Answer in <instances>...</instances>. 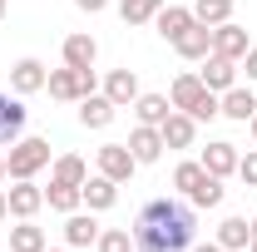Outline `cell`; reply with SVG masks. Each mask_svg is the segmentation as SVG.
Wrapping results in <instances>:
<instances>
[{
    "instance_id": "6da1fadb",
    "label": "cell",
    "mask_w": 257,
    "mask_h": 252,
    "mask_svg": "<svg viewBox=\"0 0 257 252\" xmlns=\"http://www.w3.org/2000/svg\"><path fill=\"white\" fill-rule=\"evenodd\" d=\"M198 242V208L183 198H149L134 218L139 252H188Z\"/></svg>"
},
{
    "instance_id": "7a4b0ae2",
    "label": "cell",
    "mask_w": 257,
    "mask_h": 252,
    "mask_svg": "<svg viewBox=\"0 0 257 252\" xmlns=\"http://www.w3.org/2000/svg\"><path fill=\"white\" fill-rule=\"evenodd\" d=\"M40 168H50V139H15L10 144V154H5V173H10V183L15 178H35Z\"/></svg>"
},
{
    "instance_id": "3957f363",
    "label": "cell",
    "mask_w": 257,
    "mask_h": 252,
    "mask_svg": "<svg viewBox=\"0 0 257 252\" xmlns=\"http://www.w3.org/2000/svg\"><path fill=\"white\" fill-rule=\"evenodd\" d=\"M45 89L50 99H60V104H79L84 94H94V69H50V79H45Z\"/></svg>"
},
{
    "instance_id": "277c9868",
    "label": "cell",
    "mask_w": 257,
    "mask_h": 252,
    "mask_svg": "<svg viewBox=\"0 0 257 252\" xmlns=\"http://www.w3.org/2000/svg\"><path fill=\"white\" fill-rule=\"evenodd\" d=\"M94 163H99V173L104 178H114V183H128L134 178V168H139V158L128 154V144H104L94 154Z\"/></svg>"
},
{
    "instance_id": "5b68a950",
    "label": "cell",
    "mask_w": 257,
    "mask_h": 252,
    "mask_svg": "<svg viewBox=\"0 0 257 252\" xmlns=\"http://www.w3.org/2000/svg\"><path fill=\"white\" fill-rule=\"evenodd\" d=\"M45 79H50V69L35 60V55H25V60H15L10 64V89L25 99V94H40L45 89Z\"/></svg>"
},
{
    "instance_id": "8992f818",
    "label": "cell",
    "mask_w": 257,
    "mask_h": 252,
    "mask_svg": "<svg viewBox=\"0 0 257 252\" xmlns=\"http://www.w3.org/2000/svg\"><path fill=\"white\" fill-rule=\"evenodd\" d=\"M247 50H252V40H247L242 25H232V20L213 25V55H223V60H242Z\"/></svg>"
},
{
    "instance_id": "52a82bcc",
    "label": "cell",
    "mask_w": 257,
    "mask_h": 252,
    "mask_svg": "<svg viewBox=\"0 0 257 252\" xmlns=\"http://www.w3.org/2000/svg\"><path fill=\"white\" fill-rule=\"evenodd\" d=\"M10 198V218H35L45 208V188H35V178H15V188H5Z\"/></svg>"
},
{
    "instance_id": "ba28073f",
    "label": "cell",
    "mask_w": 257,
    "mask_h": 252,
    "mask_svg": "<svg viewBox=\"0 0 257 252\" xmlns=\"http://www.w3.org/2000/svg\"><path fill=\"white\" fill-rule=\"evenodd\" d=\"M159 134H163V149H193V139H198V119L183 114V109H173V114L159 124Z\"/></svg>"
},
{
    "instance_id": "9c48e42d",
    "label": "cell",
    "mask_w": 257,
    "mask_h": 252,
    "mask_svg": "<svg viewBox=\"0 0 257 252\" xmlns=\"http://www.w3.org/2000/svg\"><path fill=\"white\" fill-rule=\"evenodd\" d=\"M218 109H223V119H232V124H252L257 94H252V89H242V84H232V89L218 94Z\"/></svg>"
},
{
    "instance_id": "30bf717a",
    "label": "cell",
    "mask_w": 257,
    "mask_h": 252,
    "mask_svg": "<svg viewBox=\"0 0 257 252\" xmlns=\"http://www.w3.org/2000/svg\"><path fill=\"white\" fill-rule=\"evenodd\" d=\"M198 79H203L213 94H223V89H232V84H237V60L208 55V60H203V69H198Z\"/></svg>"
},
{
    "instance_id": "8fae6325",
    "label": "cell",
    "mask_w": 257,
    "mask_h": 252,
    "mask_svg": "<svg viewBox=\"0 0 257 252\" xmlns=\"http://www.w3.org/2000/svg\"><path fill=\"white\" fill-rule=\"evenodd\" d=\"M237 158H242V154H237V144L218 139V144H208V149H203V158H198V163H203L213 178H227V173H237Z\"/></svg>"
},
{
    "instance_id": "7c38bea8",
    "label": "cell",
    "mask_w": 257,
    "mask_h": 252,
    "mask_svg": "<svg viewBox=\"0 0 257 252\" xmlns=\"http://www.w3.org/2000/svg\"><path fill=\"white\" fill-rule=\"evenodd\" d=\"M79 198L89 203V213H109V208L119 203V183H114V178H104V173H94V178H84Z\"/></svg>"
},
{
    "instance_id": "4fadbf2b",
    "label": "cell",
    "mask_w": 257,
    "mask_h": 252,
    "mask_svg": "<svg viewBox=\"0 0 257 252\" xmlns=\"http://www.w3.org/2000/svg\"><path fill=\"white\" fill-rule=\"evenodd\" d=\"M20 134H25V104L20 94H0V149L15 144Z\"/></svg>"
},
{
    "instance_id": "5bb4252c",
    "label": "cell",
    "mask_w": 257,
    "mask_h": 252,
    "mask_svg": "<svg viewBox=\"0 0 257 252\" xmlns=\"http://www.w3.org/2000/svg\"><path fill=\"white\" fill-rule=\"evenodd\" d=\"M94 60H99V40L94 35H64V64L69 69H94Z\"/></svg>"
},
{
    "instance_id": "9a60e30c",
    "label": "cell",
    "mask_w": 257,
    "mask_h": 252,
    "mask_svg": "<svg viewBox=\"0 0 257 252\" xmlns=\"http://www.w3.org/2000/svg\"><path fill=\"white\" fill-rule=\"evenodd\" d=\"M128 154L139 158V163H159L163 158V134L154 124H139L134 134H128Z\"/></svg>"
},
{
    "instance_id": "2e32d148",
    "label": "cell",
    "mask_w": 257,
    "mask_h": 252,
    "mask_svg": "<svg viewBox=\"0 0 257 252\" xmlns=\"http://www.w3.org/2000/svg\"><path fill=\"white\" fill-rule=\"evenodd\" d=\"M99 227L94 213H64V242L69 247H89V242H99Z\"/></svg>"
},
{
    "instance_id": "e0dca14e",
    "label": "cell",
    "mask_w": 257,
    "mask_h": 252,
    "mask_svg": "<svg viewBox=\"0 0 257 252\" xmlns=\"http://www.w3.org/2000/svg\"><path fill=\"white\" fill-rule=\"evenodd\" d=\"M173 50H178L183 60H208V55H213V30H208V25H188V30L173 40Z\"/></svg>"
},
{
    "instance_id": "ac0fdd59",
    "label": "cell",
    "mask_w": 257,
    "mask_h": 252,
    "mask_svg": "<svg viewBox=\"0 0 257 252\" xmlns=\"http://www.w3.org/2000/svg\"><path fill=\"white\" fill-rule=\"evenodd\" d=\"M104 94L114 99V109H128V104L139 99V74H134V69H109V79H104Z\"/></svg>"
},
{
    "instance_id": "d6986e66",
    "label": "cell",
    "mask_w": 257,
    "mask_h": 252,
    "mask_svg": "<svg viewBox=\"0 0 257 252\" xmlns=\"http://www.w3.org/2000/svg\"><path fill=\"white\" fill-rule=\"evenodd\" d=\"M79 124L84 129H109L114 124V99L109 94H84L79 99Z\"/></svg>"
},
{
    "instance_id": "ffe728a7",
    "label": "cell",
    "mask_w": 257,
    "mask_h": 252,
    "mask_svg": "<svg viewBox=\"0 0 257 252\" xmlns=\"http://www.w3.org/2000/svg\"><path fill=\"white\" fill-rule=\"evenodd\" d=\"M154 25H159V35L168 40V45H173V40L188 30V25H198V20H193V10H188V5H163L159 15H154Z\"/></svg>"
},
{
    "instance_id": "44dd1931",
    "label": "cell",
    "mask_w": 257,
    "mask_h": 252,
    "mask_svg": "<svg viewBox=\"0 0 257 252\" xmlns=\"http://www.w3.org/2000/svg\"><path fill=\"white\" fill-rule=\"evenodd\" d=\"M247 237H252V222H247V218H223V222H218V232H213V242H218L223 252H242V247H247Z\"/></svg>"
},
{
    "instance_id": "7402d4cb",
    "label": "cell",
    "mask_w": 257,
    "mask_h": 252,
    "mask_svg": "<svg viewBox=\"0 0 257 252\" xmlns=\"http://www.w3.org/2000/svg\"><path fill=\"white\" fill-rule=\"evenodd\" d=\"M208 94V84H203V79H198V74H178V79H173V89H168V99H173V109H183V114H193V104H198V99Z\"/></svg>"
},
{
    "instance_id": "603a6c76",
    "label": "cell",
    "mask_w": 257,
    "mask_h": 252,
    "mask_svg": "<svg viewBox=\"0 0 257 252\" xmlns=\"http://www.w3.org/2000/svg\"><path fill=\"white\" fill-rule=\"evenodd\" d=\"M134 114H139V124L159 129L163 119L173 114V99H168V94H139V99H134Z\"/></svg>"
},
{
    "instance_id": "cb8c5ba5",
    "label": "cell",
    "mask_w": 257,
    "mask_h": 252,
    "mask_svg": "<svg viewBox=\"0 0 257 252\" xmlns=\"http://www.w3.org/2000/svg\"><path fill=\"white\" fill-rule=\"evenodd\" d=\"M45 203L55 208V213H79V188L74 183H60V178H50V188H45Z\"/></svg>"
},
{
    "instance_id": "d4e9b609",
    "label": "cell",
    "mask_w": 257,
    "mask_h": 252,
    "mask_svg": "<svg viewBox=\"0 0 257 252\" xmlns=\"http://www.w3.org/2000/svg\"><path fill=\"white\" fill-rule=\"evenodd\" d=\"M45 247L50 242H45V232L30 218H20V227H10V252H45Z\"/></svg>"
},
{
    "instance_id": "484cf974",
    "label": "cell",
    "mask_w": 257,
    "mask_h": 252,
    "mask_svg": "<svg viewBox=\"0 0 257 252\" xmlns=\"http://www.w3.org/2000/svg\"><path fill=\"white\" fill-rule=\"evenodd\" d=\"M193 20L198 25H223V20H232V0H193Z\"/></svg>"
},
{
    "instance_id": "4316f807",
    "label": "cell",
    "mask_w": 257,
    "mask_h": 252,
    "mask_svg": "<svg viewBox=\"0 0 257 252\" xmlns=\"http://www.w3.org/2000/svg\"><path fill=\"white\" fill-rule=\"evenodd\" d=\"M163 10V0H119L124 25H154V15Z\"/></svg>"
},
{
    "instance_id": "83f0119b",
    "label": "cell",
    "mask_w": 257,
    "mask_h": 252,
    "mask_svg": "<svg viewBox=\"0 0 257 252\" xmlns=\"http://www.w3.org/2000/svg\"><path fill=\"white\" fill-rule=\"evenodd\" d=\"M55 178H60V183H74V188H84L89 163H84L79 154H60V158H55Z\"/></svg>"
},
{
    "instance_id": "f1b7e54d",
    "label": "cell",
    "mask_w": 257,
    "mask_h": 252,
    "mask_svg": "<svg viewBox=\"0 0 257 252\" xmlns=\"http://www.w3.org/2000/svg\"><path fill=\"white\" fill-rule=\"evenodd\" d=\"M203 178H208V168H203L198 158H188V163H178V168H173V188L183 193V198H193V193H198V183H203Z\"/></svg>"
},
{
    "instance_id": "f546056e",
    "label": "cell",
    "mask_w": 257,
    "mask_h": 252,
    "mask_svg": "<svg viewBox=\"0 0 257 252\" xmlns=\"http://www.w3.org/2000/svg\"><path fill=\"white\" fill-rule=\"evenodd\" d=\"M94 247H99V252H139V247H134V232H128V227H104Z\"/></svg>"
},
{
    "instance_id": "4dcf8cb0",
    "label": "cell",
    "mask_w": 257,
    "mask_h": 252,
    "mask_svg": "<svg viewBox=\"0 0 257 252\" xmlns=\"http://www.w3.org/2000/svg\"><path fill=\"white\" fill-rule=\"evenodd\" d=\"M223 193H227V188H223V178H213V173H208L188 203H193V208H218V203H223Z\"/></svg>"
},
{
    "instance_id": "1f68e13d",
    "label": "cell",
    "mask_w": 257,
    "mask_h": 252,
    "mask_svg": "<svg viewBox=\"0 0 257 252\" xmlns=\"http://www.w3.org/2000/svg\"><path fill=\"white\" fill-rule=\"evenodd\" d=\"M218 114H223V109H218V94H213V89L193 104V119H198V124H208V119H218Z\"/></svg>"
},
{
    "instance_id": "d6a6232c",
    "label": "cell",
    "mask_w": 257,
    "mask_h": 252,
    "mask_svg": "<svg viewBox=\"0 0 257 252\" xmlns=\"http://www.w3.org/2000/svg\"><path fill=\"white\" fill-rule=\"evenodd\" d=\"M237 178H242L247 188H257V149H247V154L237 158Z\"/></svg>"
},
{
    "instance_id": "836d02e7",
    "label": "cell",
    "mask_w": 257,
    "mask_h": 252,
    "mask_svg": "<svg viewBox=\"0 0 257 252\" xmlns=\"http://www.w3.org/2000/svg\"><path fill=\"white\" fill-rule=\"evenodd\" d=\"M237 69H247V79H257V45L242 55V60H237Z\"/></svg>"
},
{
    "instance_id": "e575fe53",
    "label": "cell",
    "mask_w": 257,
    "mask_h": 252,
    "mask_svg": "<svg viewBox=\"0 0 257 252\" xmlns=\"http://www.w3.org/2000/svg\"><path fill=\"white\" fill-rule=\"evenodd\" d=\"M74 5H79V10H84V15H99V10H104V5H109V0H74Z\"/></svg>"
},
{
    "instance_id": "d590c367",
    "label": "cell",
    "mask_w": 257,
    "mask_h": 252,
    "mask_svg": "<svg viewBox=\"0 0 257 252\" xmlns=\"http://www.w3.org/2000/svg\"><path fill=\"white\" fill-rule=\"evenodd\" d=\"M188 252H223V247H218V242H193Z\"/></svg>"
},
{
    "instance_id": "8d00e7d4",
    "label": "cell",
    "mask_w": 257,
    "mask_h": 252,
    "mask_svg": "<svg viewBox=\"0 0 257 252\" xmlns=\"http://www.w3.org/2000/svg\"><path fill=\"white\" fill-rule=\"evenodd\" d=\"M10 218V198H5V188H0V222Z\"/></svg>"
},
{
    "instance_id": "74e56055",
    "label": "cell",
    "mask_w": 257,
    "mask_h": 252,
    "mask_svg": "<svg viewBox=\"0 0 257 252\" xmlns=\"http://www.w3.org/2000/svg\"><path fill=\"white\" fill-rule=\"evenodd\" d=\"M247 252H257V218H252V237H247Z\"/></svg>"
},
{
    "instance_id": "f35d334b",
    "label": "cell",
    "mask_w": 257,
    "mask_h": 252,
    "mask_svg": "<svg viewBox=\"0 0 257 252\" xmlns=\"http://www.w3.org/2000/svg\"><path fill=\"white\" fill-rule=\"evenodd\" d=\"M5 178H10V173H5V154H0V183H5Z\"/></svg>"
},
{
    "instance_id": "ab89813d",
    "label": "cell",
    "mask_w": 257,
    "mask_h": 252,
    "mask_svg": "<svg viewBox=\"0 0 257 252\" xmlns=\"http://www.w3.org/2000/svg\"><path fill=\"white\" fill-rule=\"evenodd\" d=\"M252 144H257V114H252Z\"/></svg>"
},
{
    "instance_id": "60d3db41",
    "label": "cell",
    "mask_w": 257,
    "mask_h": 252,
    "mask_svg": "<svg viewBox=\"0 0 257 252\" xmlns=\"http://www.w3.org/2000/svg\"><path fill=\"white\" fill-rule=\"evenodd\" d=\"M0 20H5V0H0Z\"/></svg>"
},
{
    "instance_id": "b9f144b4",
    "label": "cell",
    "mask_w": 257,
    "mask_h": 252,
    "mask_svg": "<svg viewBox=\"0 0 257 252\" xmlns=\"http://www.w3.org/2000/svg\"><path fill=\"white\" fill-rule=\"evenodd\" d=\"M45 252H60V247H45Z\"/></svg>"
},
{
    "instance_id": "7bdbcfd3",
    "label": "cell",
    "mask_w": 257,
    "mask_h": 252,
    "mask_svg": "<svg viewBox=\"0 0 257 252\" xmlns=\"http://www.w3.org/2000/svg\"><path fill=\"white\" fill-rule=\"evenodd\" d=\"M242 252H247V247H242Z\"/></svg>"
}]
</instances>
